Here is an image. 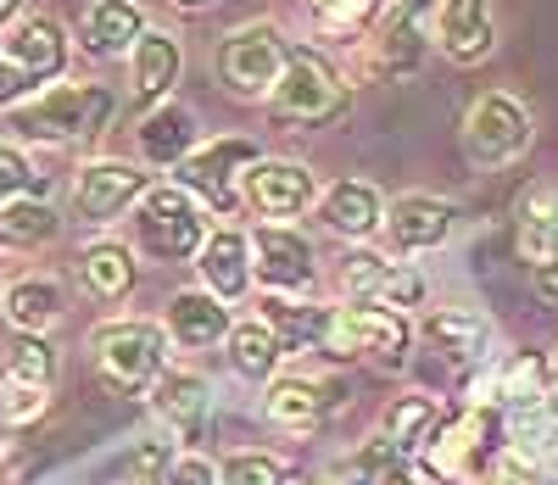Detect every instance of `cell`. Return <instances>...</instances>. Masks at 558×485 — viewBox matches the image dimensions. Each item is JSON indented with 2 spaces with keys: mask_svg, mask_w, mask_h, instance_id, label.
Returning a JSON list of instances; mask_svg holds the SVG:
<instances>
[{
  "mask_svg": "<svg viewBox=\"0 0 558 485\" xmlns=\"http://www.w3.org/2000/svg\"><path fill=\"white\" fill-rule=\"evenodd\" d=\"M168 485H218V469L207 458H179L168 469Z\"/></svg>",
  "mask_w": 558,
  "mask_h": 485,
  "instance_id": "obj_43",
  "label": "cell"
},
{
  "mask_svg": "<svg viewBox=\"0 0 558 485\" xmlns=\"http://www.w3.org/2000/svg\"><path fill=\"white\" fill-rule=\"evenodd\" d=\"M202 274H207V284H213V296H241L246 279H252V246H246V234H241V229L207 234Z\"/></svg>",
  "mask_w": 558,
  "mask_h": 485,
  "instance_id": "obj_23",
  "label": "cell"
},
{
  "mask_svg": "<svg viewBox=\"0 0 558 485\" xmlns=\"http://www.w3.org/2000/svg\"><path fill=\"white\" fill-rule=\"evenodd\" d=\"M162 469H168V441H162V435H146V441H134V447L118 458L112 480H123V485H157Z\"/></svg>",
  "mask_w": 558,
  "mask_h": 485,
  "instance_id": "obj_35",
  "label": "cell"
},
{
  "mask_svg": "<svg viewBox=\"0 0 558 485\" xmlns=\"http://www.w3.org/2000/svg\"><path fill=\"white\" fill-rule=\"evenodd\" d=\"M140 151L151 162H184L196 151V118L184 107H157L146 123H140Z\"/></svg>",
  "mask_w": 558,
  "mask_h": 485,
  "instance_id": "obj_25",
  "label": "cell"
},
{
  "mask_svg": "<svg viewBox=\"0 0 558 485\" xmlns=\"http://www.w3.org/2000/svg\"><path fill=\"white\" fill-rule=\"evenodd\" d=\"M0 413H7V424H34L39 413H45V385H23V379H12L7 391H0Z\"/></svg>",
  "mask_w": 558,
  "mask_h": 485,
  "instance_id": "obj_41",
  "label": "cell"
},
{
  "mask_svg": "<svg viewBox=\"0 0 558 485\" xmlns=\"http://www.w3.org/2000/svg\"><path fill=\"white\" fill-rule=\"evenodd\" d=\"M0 51H7V62L34 84V78H57L62 62H68V34L51 23V17H23L7 39H0Z\"/></svg>",
  "mask_w": 558,
  "mask_h": 485,
  "instance_id": "obj_17",
  "label": "cell"
},
{
  "mask_svg": "<svg viewBox=\"0 0 558 485\" xmlns=\"http://www.w3.org/2000/svg\"><path fill=\"white\" fill-rule=\"evenodd\" d=\"M497 452H502V413L497 408H463L458 419L436 424V435L425 441L418 480L425 485H475Z\"/></svg>",
  "mask_w": 558,
  "mask_h": 485,
  "instance_id": "obj_1",
  "label": "cell"
},
{
  "mask_svg": "<svg viewBox=\"0 0 558 485\" xmlns=\"http://www.w3.org/2000/svg\"><path fill=\"white\" fill-rule=\"evenodd\" d=\"M78 279H84V290L96 302H123L129 290H134V257L123 252V246H89L84 252V263H78Z\"/></svg>",
  "mask_w": 558,
  "mask_h": 485,
  "instance_id": "obj_30",
  "label": "cell"
},
{
  "mask_svg": "<svg viewBox=\"0 0 558 485\" xmlns=\"http://www.w3.org/2000/svg\"><path fill=\"white\" fill-rule=\"evenodd\" d=\"M425 296H430L425 274H418V268H402V263H391L386 284L375 290V302H380V307H391V313H402V307H425Z\"/></svg>",
  "mask_w": 558,
  "mask_h": 485,
  "instance_id": "obj_37",
  "label": "cell"
},
{
  "mask_svg": "<svg viewBox=\"0 0 558 485\" xmlns=\"http://www.w3.org/2000/svg\"><path fill=\"white\" fill-rule=\"evenodd\" d=\"M318 218L330 223L336 234H347V240H363V234H375L386 223V202H380L375 184L341 179V184H330V196L318 202Z\"/></svg>",
  "mask_w": 558,
  "mask_h": 485,
  "instance_id": "obj_18",
  "label": "cell"
},
{
  "mask_svg": "<svg viewBox=\"0 0 558 485\" xmlns=\"http://www.w3.org/2000/svg\"><path fill=\"white\" fill-rule=\"evenodd\" d=\"M252 263H257V279L274 284V290H307L313 284V252L296 229H279V223H263L252 240Z\"/></svg>",
  "mask_w": 558,
  "mask_h": 485,
  "instance_id": "obj_13",
  "label": "cell"
},
{
  "mask_svg": "<svg viewBox=\"0 0 558 485\" xmlns=\"http://www.w3.org/2000/svg\"><path fill=\"white\" fill-rule=\"evenodd\" d=\"M134 229H140V246H146L151 257H162V263H184V257H196L207 246V218L191 202V190H179V184L146 190Z\"/></svg>",
  "mask_w": 558,
  "mask_h": 485,
  "instance_id": "obj_5",
  "label": "cell"
},
{
  "mask_svg": "<svg viewBox=\"0 0 558 485\" xmlns=\"http://www.w3.org/2000/svg\"><path fill=\"white\" fill-rule=\"evenodd\" d=\"M452 202H436V196H402L386 207V234L397 252H436L441 240L452 234Z\"/></svg>",
  "mask_w": 558,
  "mask_h": 485,
  "instance_id": "obj_16",
  "label": "cell"
},
{
  "mask_svg": "<svg viewBox=\"0 0 558 485\" xmlns=\"http://www.w3.org/2000/svg\"><path fill=\"white\" fill-rule=\"evenodd\" d=\"M134 95L140 101H157V95H168L173 89V78H179V45L168 39V34H140V45H134Z\"/></svg>",
  "mask_w": 558,
  "mask_h": 485,
  "instance_id": "obj_29",
  "label": "cell"
},
{
  "mask_svg": "<svg viewBox=\"0 0 558 485\" xmlns=\"http://www.w3.org/2000/svg\"><path fill=\"white\" fill-rule=\"evenodd\" d=\"M173 7H179V12H207L213 0H173Z\"/></svg>",
  "mask_w": 558,
  "mask_h": 485,
  "instance_id": "obj_47",
  "label": "cell"
},
{
  "mask_svg": "<svg viewBox=\"0 0 558 485\" xmlns=\"http://www.w3.org/2000/svg\"><path fill=\"white\" fill-rule=\"evenodd\" d=\"M246 202L263 218H296L313 207V173L286 157H257L246 168Z\"/></svg>",
  "mask_w": 558,
  "mask_h": 485,
  "instance_id": "obj_11",
  "label": "cell"
},
{
  "mask_svg": "<svg viewBox=\"0 0 558 485\" xmlns=\"http://www.w3.org/2000/svg\"><path fill=\"white\" fill-rule=\"evenodd\" d=\"M520 257L531 268L558 257V190H547V184H536L520 202Z\"/></svg>",
  "mask_w": 558,
  "mask_h": 485,
  "instance_id": "obj_24",
  "label": "cell"
},
{
  "mask_svg": "<svg viewBox=\"0 0 558 485\" xmlns=\"http://www.w3.org/2000/svg\"><path fill=\"white\" fill-rule=\"evenodd\" d=\"M168 335L179 347H213L229 335V313L218 307V296H207V290H179V296L168 302Z\"/></svg>",
  "mask_w": 558,
  "mask_h": 485,
  "instance_id": "obj_21",
  "label": "cell"
},
{
  "mask_svg": "<svg viewBox=\"0 0 558 485\" xmlns=\"http://www.w3.org/2000/svg\"><path fill=\"white\" fill-rule=\"evenodd\" d=\"M347 391L336 385V391H318L313 379H274L268 385V419L279 424V429H296V435H313L318 424H324V413H330L336 402H341Z\"/></svg>",
  "mask_w": 558,
  "mask_h": 485,
  "instance_id": "obj_19",
  "label": "cell"
},
{
  "mask_svg": "<svg viewBox=\"0 0 558 485\" xmlns=\"http://www.w3.org/2000/svg\"><path fill=\"white\" fill-rule=\"evenodd\" d=\"M279 68H286V39H279L274 23H246L235 34H223V45H218V78L241 101L268 95L279 84Z\"/></svg>",
  "mask_w": 558,
  "mask_h": 485,
  "instance_id": "obj_8",
  "label": "cell"
},
{
  "mask_svg": "<svg viewBox=\"0 0 558 485\" xmlns=\"http://www.w3.org/2000/svg\"><path fill=\"white\" fill-rule=\"evenodd\" d=\"M112 112H118V101H112L107 84H57V89H45L39 101L17 107V112H12V129L28 134V140L62 145V140L101 134Z\"/></svg>",
  "mask_w": 558,
  "mask_h": 485,
  "instance_id": "obj_3",
  "label": "cell"
},
{
  "mask_svg": "<svg viewBox=\"0 0 558 485\" xmlns=\"http://www.w3.org/2000/svg\"><path fill=\"white\" fill-rule=\"evenodd\" d=\"M257 162L252 140H207L179 162V190H196L213 213H235L241 207V168Z\"/></svg>",
  "mask_w": 558,
  "mask_h": 485,
  "instance_id": "obj_9",
  "label": "cell"
},
{
  "mask_svg": "<svg viewBox=\"0 0 558 485\" xmlns=\"http://www.w3.org/2000/svg\"><path fill=\"white\" fill-rule=\"evenodd\" d=\"M89 347H96V363L101 374L118 385V391L140 397V391H151V385L162 379V329L146 324V318H118L107 329L89 335Z\"/></svg>",
  "mask_w": 558,
  "mask_h": 485,
  "instance_id": "obj_4",
  "label": "cell"
},
{
  "mask_svg": "<svg viewBox=\"0 0 558 485\" xmlns=\"http://www.w3.org/2000/svg\"><path fill=\"white\" fill-rule=\"evenodd\" d=\"M223 341H229V363H235V374H246V379H268L279 368V357H286V347L274 341L268 324H235Z\"/></svg>",
  "mask_w": 558,
  "mask_h": 485,
  "instance_id": "obj_32",
  "label": "cell"
},
{
  "mask_svg": "<svg viewBox=\"0 0 558 485\" xmlns=\"http://www.w3.org/2000/svg\"><path fill=\"white\" fill-rule=\"evenodd\" d=\"M218 485H286V469H279L268 452H235L223 463Z\"/></svg>",
  "mask_w": 558,
  "mask_h": 485,
  "instance_id": "obj_38",
  "label": "cell"
},
{
  "mask_svg": "<svg viewBox=\"0 0 558 485\" xmlns=\"http://www.w3.org/2000/svg\"><path fill=\"white\" fill-rule=\"evenodd\" d=\"M7 318L17 335H39L62 318V284L57 279H17L7 290Z\"/></svg>",
  "mask_w": 558,
  "mask_h": 485,
  "instance_id": "obj_28",
  "label": "cell"
},
{
  "mask_svg": "<svg viewBox=\"0 0 558 485\" xmlns=\"http://www.w3.org/2000/svg\"><path fill=\"white\" fill-rule=\"evenodd\" d=\"M486 408H497V413H525V408H536V402H547L553 397V379H547V357H536V352H520V357H508V368L497 374V379H486Z\"/></svg>",
  "mask_w": 558,
  "mask_h": 485,
  "instance_id": "obj_20",
  "label": "cell"
},
{
  "mask_svg": "<svg viewBox=\"0 0 558 485\" xmlns=\"http://www.w3.org/2000/svg\"><path fill=\"white\" fill-rule=\"evenodd\" d=\"M140 34H146V17H140V7H129V0H96V7L84 12V45L96 57L134 51Z\"/></svg>",
  "mask_w": 558,
  "mask_h": 485,
  "instance_id": "obj_22",
  "label": "cell"
},
{
  "mask_svg": "<svg viewBox=\"0 0 558 485\" xmlns=\"http://www.w3.org/2000/svg\"><path fill=\"white\" fill-rule=\"evenodd\" d=\"M386 274H391V263H386L380 252H347V257H341L347 296H368V302H375V290L386 284Z\"/></svg>",
  "mask_w": 558,
  "mask_h": 485,
  "instance_id": "obj_36",
  "label": "cell"
},
{
  "mask_svg": "<svg viewBox=\"0 0 558 485\" xmlns=\"http://www.w3.org/2000/svg\"><path fill=\"white\" fill-rule=\"evenodd\" d=\"M380 485H425V480H413V474H397V469H391V474H386Z\"/></svg>",
  "mask_w": 558,
  "mask_h": 485,
  "instance_id": "obj_46",
  "label": "cell"
},
{
  "mask_svg": "<svg viewBox=\"0 0 558 485\" xmlns=\"http://www.w3.org/2000/svg\"><path fill=\"white\" fill-rule=\"evenodd\" d=\"M525 145H531V107L508 89L481 95V101L470 107V118H463V151H470V162H481V168L514 162Z\"/></svg>",
  "mask_w": 558,
  "mask_h": 485,
  "instance_id": "obj_6",
  "label": "cell"
},
{
  "mask_svg": "<svg viewBox=\"0 0 558 485\" xmlns=\"http://www.w3.org/2000/svg\"><path fill=\"white\" fill-rule=\"evenodd\" d=\"M17 7H23V0H0V23H7V17H17Z\"/></svg>",
  "mask_w": 558,
  "mask_h": 485,
  "instance_id": "obj_48",
  "label": "cell"
},
{
  "mask_svg": "<svg viewBox=\"0 0 558 485\" xmlns=\"http://www.w3.org/2000/svg\"><path fill=\"white\" fill-rule=\"evenodd\" d=\"M531 290H536V296H542L547 307H558V257L531 268Z\"/></svg>",
  "mask_w": 558,
  "mask_h": 485,
  "instance_id": "obj_44",
  "label": "cell"
},
{
  "mask_svg": "<svg viewBox=\"0 0 558 485\" xmlns=\"http://www.w3.org/2000/svg\"><path fill=\"white\" fill-rule=\"evenodd\" d=\"M380 12H386V0H313V17L330 23V28H341V34L375 23Z\"/></svg>",
  "mask_w": 558,
  "mask_h": 485,
  "instance_id": "obj_39",
  "label": "cell"
},
{
  "mask_svg": "<svg viewBox=\"0 0 558 485\" xmlns=\"http://www.w3.org/2000/svg\"><path fill=\"white\" fill-rule=\"evenodd\" d=\"M57 234V213L34 202V196H12V202H0V246H45V240Z\"/></svg>",
  "mask_w": 558,
  "mask_h": 485,
  "instance_id": "obj_31",
  "label": "cell"
},
{
  "mask_svg": "<svg viewBox=\"0 0 558 485\" xmlns=\"http://www.w3.org/2000/svg\"><path fill=\"white\" fill-rule=\"evenodd\" d=\"M547 379H553V391H558V352L547 357Z\"/></svg>",
  "mask_w": 558,
  "mask_h": 485,
  "instance_id": "obj_49",
  "label": "cell"
},
{
  "mask_svg": "<svg viewBox=\"0 0 558 485\" xmlns=\"http://www.w3.org/2000/svg\"><path fill=\"white\" fill-rule=\"evenodd\" d=\"M418 335H425V347H430V352H441V357L458 363V368H481L486 352H492V324H486L481 313H463V307L425 313Z\"/></svg>",
  "mask_w": 558,
  "mask_h": 485,
  "instance_id": "obj_15",
  "label": "cell"
},
{
  "mask_svg": "<svg viewBox=\"0 0 558 485\" xmlns=\"http://www.w3.org/2000/svg\"><path fill=\"white\" fill-rule=\"evenodd\" d=\"M28 184H34V168H28V157L17 151L12 140H0V202H12V196H23Z\"/></svg>",
  "mask_w": 558,
  "mask_h": 485,
  "instance_id": "obj_42",
  "label": "cell"
},
{
  "mask_svg": "<svg viewBox=\"0 0 558 485\" xmlns=\"http://www.w3.org/2000/svg\"><path fill=\"white\" fill-rule=\"evenodd\" d=\"M140 196H146V173H134L129 162H89L73 184V213L84 223H107Z\"/></svg>",
  "mask_w": 558,
  "mask_h": 485,
  "instance_id": "obj_12",
  "label": "cell"
},
{
  "mask_svg": "<svg viewBox=\"0 0 558 485\" xmlns=\"http://www.w3.org/2000/svg\"><path fill=\"white\" fill-rule=\"evenodd\" d=\"M157 408H162V419H173L179 435H191V441H196L202 424H207V385L196 374H168L162 391H157Z\"/></svg>",
  "mask_w": 558,
  "mask_h": 485,
  "instance_id": "obj_33",
  "label": "cell"
},
{
  "mask_svg": "<svg viewBox=\"0 0 558 485\" xmlns=\"http://www.w3.org/2000/svg\"><path fill=\"white\" fill-rule=\"evenodd\" d=\"M23 89H28V78H23V73H17V68L7 62V51H0V107H12Z\"/></svg>",
  "mask_w": 558,
  "mask_h": 485,
  "instance_id": "obj_45",
  "label": "cell"
},
{
  "mask_svg": "<svg viewBox=\"0 0 558 485\" xmlns=\"http://www.w3.org/2000/svg\"><path fill=\"white\" fill-rule=\"evenodd\" d=\"M413 341V329L402 313L380 307V302H357V307H341L324 329V352L330 357H380V363H402Z\"/></svg>",
  "mask_w": 558,
  "mask_h": 485,
  "instance_id": "obj_7",
  "label": "cell"
},
{
  "mask_svg": "<svg viewBox=\"0 0 558 485\" xmlns=\"http://www.w3.org/2000/svg\"><path fill=\"white\" fill-rule=\"evenodd\" d=\"M436 39L452 62H486L492 45H497V23L486 0H441L436 7Z\"/></svg>",
  "mask_w": 558,
  "mask_h": 485,
  "instance_id": "obj_14",
  "label": "cell"
},
{
  "mask_svg": "<svg viewBox=\"0 0 558 485\" xmlns=\"http://www.w3.org/2000/svg\"><path fill=\"white\" fill-rule=\"evenodd\" d=\"M436 424H441L436 402L418 397V391H408V397H397V402L386 408V441H391L397 458H413V452H425V441L436 435Z\"/></svg>",
  "mask_w": 558,
  "mask_h": 485,
  "instance_id": "obj_26",
  "label": "cell"
},
{
  "mask_svg": "<svg viewBox=\"0 0 558 485\" xmlns=\"http://www.w3.org/2000/svg\"><path fill=\"white\" fill-rule=\"evenodd\" d=\"M391 469H397V452H391V441L380 435V441H363L347 463H336V480L341 485H380Z\"/></svg>",
  "mask_w": 558,
  "mask_h": 485,
  "instance_id": "obj_34",
  "label": "cell"
},
{
  "mask_svg": "<svg viewBox=\"0 0 558 485\" xmlns=\"http://www.w3.org/2000/svg\"><path fill=\"white\" fill-rule=\"evenodd\" d=\"M268 112L279 123H336L347 112V78L330 68V57L318 51H286V68H279V84L268 89Z\"/></svg>",
  "mask_w": 558,
  "mask_h": 485,
  "instance_id": "obj_2",
  "label": "cell"
},
{
  "mask_svg": "<svg viewBox=\"0 0 558 485\" xmlns=\"http://www.w3.org/2000/svg\"><path fill=\"white\" fill-rule=\"evenodd\" d=\"M51 374H57L51 347H45L39 335H17V347H12V379H23V385H45Z\"/></svg>",
  "mask_w": 558,
  "mask_h": 485,
  "instance_id": "obj_40",
  "label": "cell"
},
{
  "mask_svg": "<svg viewBox=\"0 0 558 485\" xmlns=\"http://www.w3.org/2000/svg\"><path fill=\"white\" fill-rule=\"evenodd\" d=\"M436 12V0H391L380 12V28H375V68L402 78V73H418L425 62V17Z\"/></svg>",
  "mask_w": 558,
  "mask_h": 485,
  "instance_id": "obj_10",
  "label": "cell"
},
{
  "mask_svg": "<svg viewBox=\"0 0 558 485\" xmlns=\"http://www.w3.org/2000/svg\"><path fill=\"white\" fill-rule=\"evenodd\" d=\"M330 307H302V302H279V296H268L263 302V324L274 329V341L286 347V352H296V347H324V329H330Z\"/></svg>",
  "mask_w": 558,
  "mask_h": 485,
  "instance_id": "obj_27",
  "label": "cell"
}]
</instances>
